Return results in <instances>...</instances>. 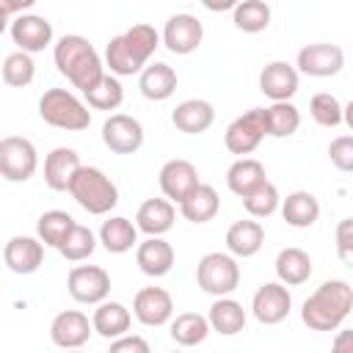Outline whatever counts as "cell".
<instances>
[{
    "label": "cell",
    "instance_id": "6da1fadb",
    "mask_svg": "<svg viewBox=\"0 0 353 353\" xmlns=\"http://www.w3.org/2000/svg\"><path fill=\"white\" fill-rule=\"evenodd\" d=\"M157 47H160V33L149 22H138L108 41L105 66L116 77H132L149 63Z\"/></svg>",
    "mask_w": 353,
    "mask_h": 353
},
{
    "label": "cell",
    "instance_id": "7a4b0ae2",
    "mask_svg": "<svg viewBox=\"0 0 353 353\" xmlns=\"http://www.w3.org/2000/svg\"><path fill=\"white\" fill-rule=\"evenodd\" d=\"M353 309V287L345 279L323 281L301 306V320L309 331H336Z\"/></svg>",
    "mask_w": 353,
    "mask_h": 353
},
{
    "label": "cell",
    "instance_id": "3957f363",
    "mask_svg": "<svg viewBox=\"0 0 353 353\" xmlns=\"http://www.w3.org/2000/svg\"><path fill=\"white\" fill-rule=\"evenodd\" d=\"M52 58H55V66L58 72L80 91L85 94L102 74H105V63L99 58V52L94 50V44L80 36V33H66L55 41V50H52Z\"/></svg>",
    "mask_w": 353,
    "mask_h": 353
},
{
    "label": "cell",
    "instance_id": "277c9868",
    "mask_svg": "<svg viewBox=\"0 0 353 353\" xmlns=\"http://www.w3.org/2000/svg\"><path fill=\"white\" fill-rule=\"evenodd\" d=\"M66 193L88 212V215H108L119 204V188L116 182L94 165H80L74 176L69 179Z\"/></svg>",
    "mask_w": 353,
    "mask_h": 353
},
{
    "label": "cell",
    "instance_id": "5b68a950",
    "mask_svg": "<svg viewBox=\"0 0 353 353\" xmlns=\"http://www.w3.org/2000/svg\"><path fill=\"white\" fill-rule=\"evenodd\" d=\"M39 116L44 124L66 132H80L91 124V110L66 88H47L39 99Z\"/></svg>",
    "mask_w": 353,
    "mask_h": 353
},
{
    "label": "cell",
    "instance_id": "8992f818",
    "mask_svg": "<svg viewBox=\"0 0 353 353\" xmlns=\"http://www.w3.org/2000/svg\"><path fill=\"white\" fill-rule=\"evenodd\" d=\"M196 281L199 287L218 298V295H232L240 284V265H237V256L232 254H223V251H210L199 259V268H196Z\"/></svg>",
    "mask_w": 353,
    "mask_h": 353
},
{
    "label": "cell",
    "instance_id": "52a82bcc",
    "mask_svg": "<svg viewBox=\"0 0 353 353\" xmlns=\"http://www.w3.org/2000/svg\"><path fill=\"white\" fill-rule=\"evenodd\" d=\"M39 168V152L33 141L22 135L0 138V176L8 182H28Z\"/></svg>",
    "mask_w": 353,
    "mask_h": 353
},
{
    "label": "cell",
    "instance_id": "ba28073f",
    "mask_svg": "<svg viewBox=\"0 0 353 353\" xmlns=\"http://www.w3.org/2000/svg\"><path fill=\"white\" fill-rule=\"evenodd\" d=\"M265 135H268V130H265V110L262 108H251V110H245L243 116H237L226 127L223 143H226V149L232 154L245 157V154H251L262 143Z\"/></svg>",
    "mask_w": 353,
    "mask_h": 353
},
{
    "label": "cell",
    "instance_id": "9c48e42d",
    "mask_svg": "<svg viewBox=\"0 0 353 353\" xmlns=\"http://www.w3.org/2000/svg\"><path fill=\"white\" fill-rule=\"evenodd\" d=\"M66 290L77 303L97 306L110 295V276L99 265H77L66 276Z\"/></svg>",
    "mask_w": 353,
    "mask_h": 353
},
{
    "label": "cell",
    "instance_id": "30bf717a",
    "mask_svg": "<svg viewBox=\"0 0 353 353\" xmlns=\"http://www.w3.org/2000/svg\"><path fill=\"white\" fill-rule=\"evenodd\" d=\"M204 41V25L193 14H174L165 19L160 44L174 55H190Z\"/></svg>",
    "mask_w": 353,
    "mask_h": 353
},
{
    "label": "cell",
    "instance_id": "8fae6325",
    "mask_svg": "<svg viewBox=\"0 0 353 353\" xmlns=\"http://www.w3.org/2000/svg\"><path fill=\"white\" fill-rule=\"evenodd\" d=\"M345 66V52L339 44H328V41H314L298 50L295 58V69L309 74V77H334L339 74Z\"/></svg>",
    "mask_w": 353,
    "mask_h": 353
},
{
    "label": "cell",
    "instance_id": "7c38bea8",
    "mask_svg": "<svg viewBox=\"0 0 353 353\" xmlns=\"http://www.w3.org/2000/svg\"><path fill=\"white\" fill-rule=\"evenodd\" d=\"M251 312H254L256 323H262V325L284 323L292 312V295H290L287 284H281V281L262 284L251 298Z\"/></svg>",
    "mask_w": 353,
    "mask_h": 353
},
{
    "label": "cell",
    "instance_id": "4fadbf2b",
    "mask_svg": "<svg viewBox=\"0 0 353 353\" xmlns=\"http://www.w3.org/2000/svg\"><path fill=\"white\" fill-rule=\"evenodd\" d=\"M102 143L116 154H135L143 146V124L127 113H110L102 124Z\"/></svg>",
    "mask_w": 353,
    "mask_h": 353
},
{
    "label": "cell",
    "instance_id": "5bb4252c",
    "mask_svg": "<svg viewBox=\"0 0 353 353\" xmlns=\"http://www.w3.org/2000/svg\"><path fill=\"white\" fill-rule=\"evenodd\" d=\"M8 33L22 52H41L52 44V22L41 14H17L8 22Z\"/></svg>",
    "mask_w": 353,
    "mask_h": 353
},
{
    "label": "cell",
    "instance_id": "9a60e30c",
    "mask_svg": "<svg viewBox=\"0 0 353 353\" xmlns=\"http://www.w3.org/2000/svg\"><path fill=\"white\" fill-rule=\"evenodd\" d=\"M91 334H94L91 320L80 309H63L50 323V339L55 347H63V350L83 347L91 339Z\"/></svg>",
    "mask_w": 353,
    "mask_h": 353
},
{
    "label": "cell",
    "instance_id": "2e32d148",
    "mask_svg": "<svg viewBox=\"0 0 353 353\" xmlns=\"http://www.w3.org/2000/svg\"><path fill=\"white\" fill-rule=\"evenodd\" d=\"M132 314L141 325H165L174 317V298L163 287H143L132 298Z\"/></svg>",
    "mask_w": 353,
    "mask_h": 353
},
{
    "label": "cell",
    "instance_id": "e0dca14e",
    "mask_svg": "<svg viewBox=\"0 0 353 353\" xmlns=\"http://www.w3.org/2000/svg\"><path fill=\"white\" fill-rule=\"evenodd\" d=\"M3 262L8 270H14L17 276H30L41 268L44 262V243L39 237H28V234H14L6 245H3Z\"/></svg>",
    "mask_w": 353,
    "mask_h": 353
},
{
    "label": "cell",
    "instance_id": "ac0fdd59",
    "mask_svg": "<svg viewBox=\"0 0 353 353\" xmlns=\"http://www.w3.org/2000/svg\"><path fill=\"white\" fill-rule=\"evenodd\" d=\"M157 179H160L163 196H165L168 201H176V204H179V201L199 185V171H196V165H193L190 160L174 157V160L163 163Z\"/></svg>",
    "mask_w": 353,
    "mask_h": 353
},
{
    "label": "cell",
    "instance_id": "d6986e66",
    "mask_svg": "<svg viewBox=\"0 0 353 353\" xmlns=\"http://www.w3.org/2000/svg\"><path fill=\"white\" fill-rule=\"evenodd\" d=\"M259 91L273 102L292 99L298 94V69L287 61L265 63V69L259 72Z\"/></svg>",
    "mask_w": 353,
    "mask_h": 353
},
{
    "label": "cell",
    "instance_id": "ffe728a7",
    "mask_svg": "<svg viewBox=\"0 0 353 353\" xmlns=\"http://www.w3.org/2000/svg\"><path fill=\"white\" fill-rule=\"evenodd\" d=\"M135 265L141 268V273L160 279L174 268V248L168 240H163V234L157 237H146L143 243L135 245Z\"/></svg>",
    "mask_w": 353,
    "mask_h": 353
},
{
    "label": "cell",
    "instance_id": "44dd1931",
    "mask_svg": "<svg viewBox=\"0 0 353 353\" xmlns=\"http://www.w3.org/2000/svg\"><path fill=\"white\" fill-rule=\"evenodd\" d=\"M215 121V108L207 99H185L171 110V124L185 135L207 132Z\"/></svg>",
    "mask_w": 353,
    "mask_h": 353
},
{
    "label": "cell",
    "instance_id": "7402d4cb",
    "mask_svg": "<svg viewBox=\"0 0 353 353\" xmlns=\"http://www.w3.org/2000/svg\"><path fill=\"white\" fill-rule=\"evenodd\" d=\"M262 245H265V226L259 221H254V218L234 221L226 229V248L237 259H248V256L259 254Z\"/></svg>",
    "mask_w": 353,
    "mask_h": 353
},
{
    "label": "cell",
    "instance_id": "603a6c76",
    "mask_svg": "<svg viewBox=\"0 0 353 353\" xmlns=\"http://www.w3.org/2000/svg\"><path fill=\"white\" fill-rule=\"evenodd\" d=\"M130 325H132V314H130V309L124 306V303H119V301H99L97 303V309H94V314H91V328H94V334H99L102 339H116V336H121V334H127L130 331Z\"/></svg>",
    "mask_w": 353,
    "mask_h": 353
},
{
    "label": "cell",
    "instance_id": "cb8c5ba5",
    "mask_svg": "<svg viewBox=\"0 0 353 353\" xmlns=\"http://www.w3.org/2000/svg\"><path fill=\"white\" fill-rule=\"evenodd\" d=\"M174 221H176V210H174V201L168 199H146L135 212V226L146 237L165 234L174 226Z\"/></svg>",
    "mask_w": 353,
    "mask_h": 353
},
{
    "label": "cell",
    "instance_id": "d4e9b609",
    "mask_svg": "<svg viewBox=\"0 0 353 353\" xmlns=\"http://www.w3.org/2000/svg\"><path fill=\"white\" fill-rule=\"evenodd\" d=\"M138 88L146 99L152 102H163L168 99L174 91H176V72L174 66L163 63V61H154V63H146L141 72H138Z\"/></svg>",
    "mask_w": 353,
    "mask_h": 353
},
{
    "label": "cell",
    "instance_id": "484cf974",
    "mask_svg": "<svg viewBox=\"0 0 353 353\" xmlns=\"http://www.w3.org/2000/svg\"><path fill=\"white\" fill-rule=\"evenodd\" d=\"M218 210H221V196H218V190H215L212 185H207V182H199V185L179 201V212H182V218L190 221V223H207V221H212V218L218 215Z\"/></svg>",
    "mask_w": 353,
    "mask_h": 353
},
{
    "label": "cell",
    "instance_id": "4316f807",
    "mask_svg": "<svg viewBox=\"0 0 353 353\" xmlns=\"http://www.w3.org/2000/svg\"><path fill=\"white\" fill-rule=\"evenodd\" d=\"M80 154L69 146H55L47 157H44V182L50 190H66L69 179L74 176V171L80 168Z\"/></svg>",
    "mask_w": 353,
    "mask_h": 353
},
{
    "label": "cell",
    "instance_id": "83f0119b",
    "mask_svg": "<svg viewBox=\"0 0 353 353\" xmlns=\"http://www.w3.org/2000/svg\"><path fill=\"white\" fill-rule=\"evenodd\" d=\"M281 218L295 229H309L320 218V201L309 190H292L287 199H281Z\"/></svg>",
    "mask_w": 353,
    "mask_h": 353
},
{
    "label": "cell",
    "instance_id": "f1b7e54d",
    "mask_svg": "<svg viewBox=\"0 0 353 353\" xmlns=\"http://www.w3.org/2000/svg\"><path fill=\"white\" fill-rule=\"evenodd\" d=\"M108 254H127L132 245H138V226L124 215H110L99 226V240Z\"/></svg>",
    "mask_w": 353,
    "mask_h": 353
},
{
    "label": "cell",
    "instance_id": "f546056e",
    "mask_svg": "<svg viewBox=\"0 0 353 353\" xmlns=\"http://www.w3.org/2000/svg\"><path fill=\"white\" fill-rule=\"evenodd\" d=\"M207 323H210V331H218L223 336H234V334H240L245 328V309L234 298L218 295L212 301V306H210Z\"/></svg>",
    "mask_w": 353,
    "mask_h": 353
},
{
    "label": "cell",
    "instance_id": "4dcf8cb0",
    "mask_svg": "<svg viewBox=\"0 0 353 353\" xmlns=\"http://www.w3.org/2000/svg\"><path fill=\"white\" fill-rule=\"evenodd\" d=\"M273 268H276L279 281L287 284V287H298V284L309 281V276H312V270H314V268H312V256H309L303 248H295V245L281 248V251L276 254Z\"/></svg>",
    "mask_w": 353,
    "mask_h": 353
},
{
    "label": "cell",
    "instance_id": "1f68e13d",
    "mask_svg": "<svg viewBox=\"0 0 353 353\" xmlns=\"http://www.w3.org/2000/svg\"><path fill=\"white\" fill-rule=\"evenodd\" d=\"M268 176H265V165L256 160V157H237L232 165H229V171H226V185H229V190L234 193V196H245L248 190H254L259 182H265Z\"/></svg>",
    "mask_w": 353,
    "mask_h": 353
},
{
    "label": "cell",
    "instance_id": "d6a6232c",
    "mask_svg": "<svg viewBox=\"0 0 353 353\" xmlns=\"http://www.w3.org/2000/svg\"><path fill=\"white\" fill-rule=\"evenodd\" d=\"M262 110H265V130H268L270 138H290V135L298 132L301 110L290 99L273 102L270 108H262Z\"/></svg>",
    "mask_w": 353,
    "mask_h": 353
},
{
    "label": "cell",
    "instance_id": "836d02e7",
    "mask_svg": "<svg viewBox=\"0 0 353 353\" xmlns=\"http://www.w3.org/2000/svg\"><path fill=\"white\" fill-rule=\"evenodd\" d=\"M270 6L268 0H237V6L232 8V22L237 30L243 33H262L270 25Z\"/></svg>",
    "mask_w": 353,
    "mask_h": 353
},
{
    "label": "cell",
    "instance_id": "e575fe53",
    "mask_svg": "<svg viewBox=\"0 0 353 353\" xmlns=\"http://www.w3.org/2000/svg\"><path fill=\"white\" fill-rule=\"evenodd\" d=\"M210 336V323L199 312H182L171 320V339L182 347H196Z\"/></svg>",
    "mask_w": 353,
    "mask_h": 353
},
{
    "label": "cell",
    "instance_id": "d590c367",
    "mask_svg": "<svg viewBox=\"0 0 353 353\" xmlns=\"http://www.w3.org/2000/svg\"><path fill=\"white\" fill-rule=\"evenodd\" d=\"M83 97H85L88 108H94V110H116L124 102V88L116 74L105 72Z\"/></svg>",
    "mask_w": 353,
    "mask_h": 353
},
{
    "label": "cell",
    "instance_id": "8d00e7d4",
    "mask_svg": "<svg viewBox=\"0 0 353 353\" xmlns=\"http://www.w3.org/2000/svg\"><path fill=\"white\" fill-rule=\"evenodd\" d=\"M74 223H77V221H74L66 210H47V212H41L39 221H36V234H39V240H41L44 245L58 248Z\"/></svg>",
    "mask_w": 353,
    "mask_h": 353
},
{
    "label": "cell",
    "instance_id": "74e56055",
    "mask_svg": "<svg viewBox=\"0 0 353 353\" xmlns=\"http://www.w3.org/2000/svg\"><path fill=\"white\" fill-rule=\"evenodd\" d=\"M0 77H3V83L11 85V88H25V85H30L33 77H36L33 55H30V52H22V50L6 55V61H3V66H0Z\"/></svg>",
    "mask_w": 353,
    "mask_h": 353
},
{
    "label": "cell",
    "instance_id": "f35d334b",
    "mask_svg": "<svg viewBox=\"0 0 353 353\" xmlns=\"http://www.w3.org/2000/svg\"><path fill=\"white\" fill-rule=\"evenodd\" d=\"M279 204H281V196H279V188L270 179L259 182L254 190H248L243 196V207L251 218H270L279 210Z\"/></svg>",
    "mask_w": 353,
    "mask_h": 353
},
{
    "label": "cell",
    "instance_id": "ab89813d",
    "mask_svg": "<svg viewBox=\"0 0 353 353\" xmlns=\"http://www.w3.org/2000/svg\"><path fill=\"white\" fill-rule=\"evenodd\" d=\"M58 251H61V256L69 259V262H83V259H88V256L97 251V234H94L88 226L74 223V226L69 229V234L63 237V243L58 245Z\"/></svg>",
    "mask_w": 353,
    "mask_h": 353
},
{
    "label": "cell",
    "instance_id": "60d3db41",
    "mask_svg": "<svg viewBox=\"0 0 353 353\" xmlns=\"http://www.w3.org/2000/svg\"><path fill=\"white\" fill-rule=\"evenodd\" d=\"M309 113L320 127H339L342 124V102L331 91H320L309 99Z\"/></svg>",
    "mask_w": 353,
    "mask_h": 353
},
{
    "label": "cell",
    "instance_id": "b9f144b4",
    "mask_svg": "<svg viewBox=\"0 0 353 353\" xmlns=\"http://www.w3.org/2000/svg\"><path fill=\"white\" fill-rule=\"evenodd\" d=\"M328 157L339 171H350L353 168V135H336L328 143Z\"/></svg>",
    "mask_w": 353,
    "mask_h": 353
},
{
    "label": "cell",
    "instance_id": "7bdbcfd3",
    "mask_svg": "<svg viewBox=\"0 0 353 353\" xmlns=\"http://www.w3.org/2000/svg\"><path fill=\"white\" fill-rule=\"evenodd\" d=\"M336 254L345 265L353 262V218H342L336 223Z\"/></svg>",
    "mask_w": 353,
    "mask_h": 353
},
{
    "label": "cell",
    "instance_id": "ee69618b",
    "mask_svg": "<svg viewBox=\"0 0 353 353\" xmlns=\"http://www.w3.org/2000/svg\"><path fill=\"white\" fill-rule=\"evenodd\" d=\"M110 350L113 353H149V342L138 334H121L116 339H110Z\"/></svg>",
    "mask_w": 353,
    "mask_h": 353
},
{
    "label": "cell",
    "instance_id": "f6af8a7d",
    "mask_svg": "<svg viewBox=\"0 0 353 353\" xmlns=\"http://www.w3.org/2000/svg\"><path fill=\"white\" fill-rule=\"evenodd\" d=\"M39 0H0V14L6 17H17V14H25L36 6Z\"/></svg>",
    "mask_w": 353,
    "mask_h": 353
},
{
    "label": "cell",
    "instance_id": "bcb514c9",
    "mask_svg": "<svg viewBox=\"0 0 353 353\" xmlns=\"http://www.w3.org/2000/svg\"><path fill=\"white\" fill-rule=\"evenodd\" d=\"M201 6L212 14H221V11H232L237 6V0H201Z\"/></svg>",
    "mask_w": 353,
    "mask_h": 353
},
{
    "label": "cell",
    "instance_id": "7dc6e473",
    "mask_svg": "<svg viewBox=\"0 0 353 353\" xmlns=\"http://www.w3.org/2000/svg\"><path fill=\"white\" fill-rule=\"evenodd\" d=\"M6 30H8V17H6V14H0V36H3Z\"/></svg>",
    "mask_w": 353,
    "mask_h": 353
}]
</instances>
